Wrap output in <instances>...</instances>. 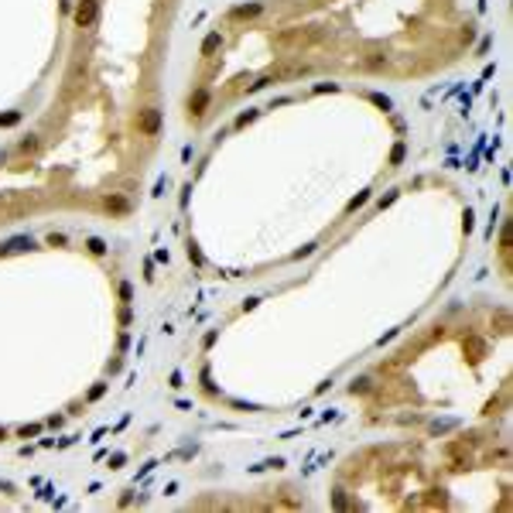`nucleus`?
<instances>
[{"label":"nucleus","instance_id":"nucleus-1","mask_svg":"<svg viewBox=\"0 0 513 513\" xmlns=\"http://www.w3.org/2000/svg\"><path fill=\"white\" fill-rule=\"evenodd\" d=\"M137 127H141V134L154 137V134L161 130V110H144V113H141V120H137Z\"/></svg>","mask_w":513,"mask_h":513},{"label":"nucleus","instance_id":"nucleus-2","mask_svg":"<svg viewBox=\"0 0 513 513\" xmlns=\"http://www.w3.org/2000/svg\"><path fill=\"white\" fill-rule=\"evenodd\" d=\"M96 21V0H79V7H75V24L79 28H89Z\"/></svg>","mask_w":513,"mask_h":513},{"label":"nucleus","instance_id":"nucleus-3","mask_svg":"<svg viewBox=\"0 0 513 513\" xmlns=\"http://www.w3.org/2000/svg\"><path fill=\"white\" fill-rule=\"evenodd\" d=\"M206 106H209V92H206V89H199V92H195V96L188 99V110H192V113L199 117V113H202Z\"/></svg>","mask_w":513,"mask_h":513},{"label":"nucleus","instance_id":"nucleus-4","mask_svg":"<svg viewBox=\"0 0 513 513\" xmlns=\"http://www.w3.org/2000/svg\"><path fill=\"white\" fill-rule=\"evenodd\" d=\"M106 209H110V212H127V199L113 195V199H106Z\"/></svg>","mask_w":513,"mask_h":513},{"label":"nucleus","instance_id":"nucleus-5","mask_svg":"<svg viewBox=\"0 0 513 513\" xmlns=\"http://www.w3.org/2000/svg\"><path fill=\"white\" fill-rule=\"evenodd\" d=\"M216 48H219V34H209V38L202 41V52H206V55H212Z\"/></svg>","mask_w":513,"mask_h":513},{"label":"nucleus","instance_id":"nucleus-6","mask_svg":"<svg viewBox=\"0 0 513 513\" xmlns=\"http://www.w3.org/2000/svg\"><path fill=\"white\" fill-rule=\"evenodd\" d=\"M260 7L257 3H250V7H236V17H250V14H257Z\"/></svg>","mask_w":513,"mask_h":513},{"label":"nucleus","instance_id":"nucleus-7","mask_svg":"<svg viewBox=\"0 0 513 513\" xmlns=\"http://www.w3.org/2000/svg\"><path fill=\"white\" fill-rule=\"evenodd\" d=\"M89 250H92V253H103L106 246H103V240H89Z\"/></svg>","mask_w":513,"mask_h":513},{"label":"nucleus","instance_id":"nucleus-8","mask_svg":"<svg viewBox=\"0 0 513 513\" xmlns=\"http://www.w3.org/2000/svg\"><path fill=\"white\" fill-rule=\"evenodd\" d=\"M0 123H3V127H10V123H17V113H7V117H0Z\"/></svg>","mask_w":513,"mask_h":513}]
</instances>
